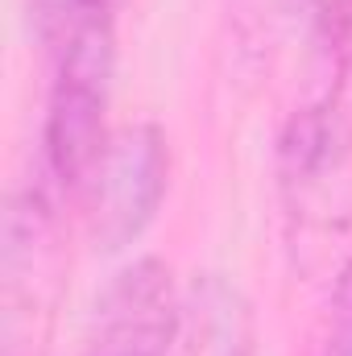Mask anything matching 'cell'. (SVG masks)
I'll use <instances>...</instances> for the list:
<instances>
[{"instance_id":"cell-1","label":"cell","mask_w":352,"mask_h":356,"mask_svg":"<svg viewBox=\"0 0 352 356\" xmlns=\"http://www.w3.org/2000/svg\"><path fill=\"white\" fill-rule=\"evenodd\" d=\"M116 17H54V75L42 120V166L58 191H83L108 145Z\"/></svg>"},{"instance_id":"cell-2","label":"cell","mask_w":352,"mask_h":356,"mask_svg":"<svg viewBox=\"0 0 352 356\" xmlns=\"http://www.w3.org/2000/svg\"><path fill=\"white\" fill-rule=\"evenodd\" d=\"M170 191V145L150 120L125 124L108 137L88 186V232L95 249L116 253L158 220Z\"/></svg>"},{"instance_id":"cell-3","label":"cell","mask_w":352,"mask_h":356,"mask_svg":"<svg viewBox=\"0 0 352 356\" xmlns=\"http://www.w3.org/2000/svg\"><path fill=\"white\" fill-rule=\"evenodd\" d=\"M178 311L182 290L170 277V266L137 257L99 294L83 356H170Z\"/></svg>"},{"instance_id":"cell-4","label":"cell","mask_w":352,"mask_h":356,"mask_svg":"<svg viewBox=\"0 0 352 356\" xmlns=\"http://www.w3.org/2000/svg\"><path fill=\"white\" fill-rule=\"evenodd\" d=\"M170 356H257L253 307L237 282L203 273L182 290Z\"/></svg>"},{"instance_id":"cell-5","label":"cell","mask_w":352,"mask_h":356,"mask_svg":"<svg viewBox=\"0 0 352 356\" xmlns=\"http://www.w3.org/2000/svg\"><path fill=\"white\" fill-rule=\"evenodd\" d=\"M307 21L319 54L344 63L352 50V0H307Z\"/></svg>"},{"instance_id":"cell-6","label":"cell","mask_w":352,"mask_h":356,"mask_svg":"<svg viewBox=\"0 0 352 356\" xmlns=\"http://www.w3.org/2000/svg\"><path fill=\"white\" fill-rule=\"evenodd\" d=\"M323 356H352V261L340 269V282L332 294V323H328V353Z\"/></svg>"},{"instance_id":"cell-7","label":"cell","mask_w":352,"mask_h":356,"mask_svg":"<svg viewBox=\"0 0 352 356\" xmlns=\"http://www.w3.org/2000/svg\"><path fill=\"white\" fill-rule=\"evenodd\" d=\"M125 0H54V13L50 17H116V8H120Z\"/></svg>"}]
</instances>
